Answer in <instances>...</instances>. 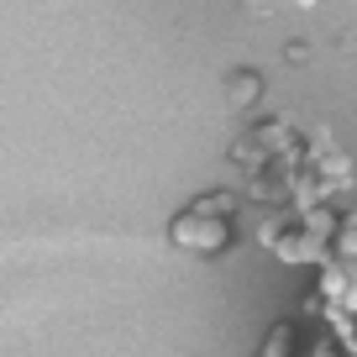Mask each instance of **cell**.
<instances>
[{
	"label": "cell",
	"mask_w": 357,
	"mask_h": 357,
	"mask_svg": "<svg viewBox=\"0 0 357 357\" xmlns=\"http://www.w3.org/2000/svg\"><path fill=\"white\" fill-rule=\"evenodd\" d=\"M300 357H342V347H336L331 336H315V342H310V352H300Z\"/></svg>",
	"instance_id": "8"
},
{
	"label": "cell",
	"mask_w": 357,
	"mask_h": 357,
	"mask_svg": "<svg viewBox=\"0 0 357 357\" xmlns=\"http://www.w3.org/2000/svg\"><path fill=\"white\" fill-rule=\"evenodd\" d=\"M168 242L178 252H195V257H215L231 247V221H211V215H195V211H178L168 221Z\"/></svg>",
	"instance_id": "1"
},
{
	"label": "cell",
	"mask_w": 357,
	"mask_h": 357,
	"mask_svg": "<svg viewBox=\"0 0 357 357\" xmlns=\"http://www.w3.org/2000/svg\"><path fill=\"white\" fill-rule=\"evenodd\" d=\"M257 100H263V74H257V68H236V74L226 79V105H231V111H252Z\"/></svg>",
	"instance_id": "3"
},
{
	"label": "cell",
	"mask_w": 357,
	"mask_h": 357,
	"mask_svg": "<svg viewBox=\"0 0 357 357\" xmlns=\"http://www.w3.org/2000/svg\"><path fill=\"white\" fill-rule=\"evenodd\" d=\"M190 211L195 215H211V221H231V215H236V195L231 190H211V195H200Z\"/></svg>",
	"instance_id": "5"
},
{
	"label": "cell",
	"mask_w": 357,
	"mask_h": 357,
	"mask_svg": "<svg viewBox=\"0 0 357 357\" xmlns=\"http://www.w3.org/2000/svg\"><path fill=\"white\" fill-rule=\"evenodd\" d=\"M273 257L289 268H326L331 263V242H321V236H310L305 226H289L284 231V242L273 247Z\"/></svg>",
	"instance_id": "2"
},
{
	"label": "cell",
	"mask_w": 357,
	"mask_h": 357,
	"mask_svg": "<svg viewBox=\"0 0 357 357\" xmlns=\"http://www.w3.org/2000/svg\"><path fill=\"white\" fill-rule=\"evenodd\" d=\"M305 58H310V43H305V37H289V47H284V63H294V68H300Z\"/></svg>",
	"instance_id": "7"
},
{
	"label": "cell",
	"mask_w": 357,
	"mask_h": 357,
	"mask_svg": "<svg viewBox=\"0 0 357 357\" xmlns=\"http://www.w3.org/2000/svg\"><path fill=\"white\" fill-rule=\"evenodd\" d=\"M257 357H294V326L279 321L273 331H268V342H263V352H257Z\"/></svg>",
	"instance_id": "6"
},
{
	"label": "cell",
	"mask_w": 357,
	"mask_h": 357,
	"mask_svg": "<svg viewBox=\"0 0 357 357\" xmlns=\"http://www.w3.org/2000/svg\"><path fill=\"white\" fill-rule=\"evenodd\" d=\"M294 6H315V0H294Z\"/></svg>",
	"instance_id": "9"
},
{
	"label": "cell",
	"mask_w": 357,
	"mask_h": 357,
	"mask_svg": "<svg viewBox=\"0 0 357 357\" xmlns=\"http://www.w3.org/2000/svg\"><path fill=\"white\" fill-rule=\"evenodd\" d=\"M347 215H336L331 205H315V211H300L294 215V226H305L310 236H321V242H336V231H342Z\"/></svg>",
	"instance_id": "4"
}]
</instances>
